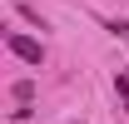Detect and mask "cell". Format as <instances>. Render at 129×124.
Segmentation results:
<instances>
[{
	"label": "cell",
	"instance_id": "6da1fadb",
	"mask_svg": "<svg viewBox=\"0 0 129 124\" xmlns=\"http://www.w3.org/2000/svg\"><path fill=\"white\" fill-rule=\"evenodd\" d=\"M5 50H10L15 60L35 65V70L45 65V45H40V40H30V35H20V30H10V35H5Z\"/></svg>",
	"mask_w": 129,
	"mask_h": 124
},
{
	"label": "cell",
	"instance_id": "7a4b0ae2",
	"mask_svg": "<svg viewBox=\"0 0 129 124\" xmlns=\"http://www.w3.org/2000/svg\"><path fill=\"white\" fill-rule=\"evenodd\" d=\"M10 99H15V104H30L35 99V79H15V84H10Z\"/></svg>",
	"mask_w": 129,
	"mask_h": 124
},
{
	"label": "cell",
	"instance_id": "3957f363",
	"mask_svg": "<svg viewBox=\"0 0 129 124\" xmlns=\"http://www.w3.org/2000/svg\"><path fill=\"white\" fill-rule=\"evenodd\" d=\"M114 94H119V104L129 109V75H114Z\"/></svg>",
	"mask_w": 129,
	"mask_h": 124
},
{
	"label": "cell",
	"instance_id": "277c9868",
	"mask_svg": "<svg viewBox=\"0 0 129 124\" xmlns=\"http://www.w3.org/2000/svg\"><path fill=\"white\" fill-rule=\"evenodd\" d=\"M109 35H119V40L129 45V25H124V20H114V25H109Z\"/></svg>",
	"mask_w": 129,
	"mask_h": 124
},
{
	"label": "cell",
	"instance_id": "5b68a950",
	"mask_svg": "<svg viewBox=\"0 0 129 124\" xmlns=\"http://www.w3.org/2000/svg\"><path fill=\"white\" fill-rule=\"evenodd\" d=\"M75 124H80V119H75Z\"/></svg>",
	"mask_w": 129,
	"mask_h": 124
}]
</instances>
